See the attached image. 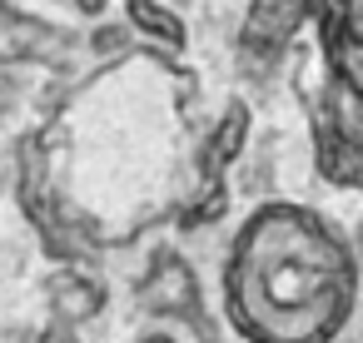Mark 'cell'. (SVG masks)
Wrapping results in <instances>:
<instances>
[{"label":"cell","mask_w":363,"mask_h":343,"mask_svg":"<svg viewBox=\"0 0 363 343\" xmlns=\"http://www.w3.org/2000/svg\"><path fill=\"white\" fill-rule=\"evenodd\" d=\"M249 135H254V110H249V100L229 95L194 150V179H229V169L249 150Z\"/></svg>","instance_id":"5b68a950"},{"label":"cell","mask_w":363,"mask_h":343,"mask_svg":"<svg viewBox=\"0 0 363 343\" xmlns=\"http://www.w3.org/2000/svg\"><path fill=\"white\" fill-rule=\"evenodd\" d=\"M40 288H45L50 318L70 323V328H85L95 318H105V308H110V288H105V279L90 264H55Z\"/></svg>","instance_id":"277c9868"},{"label":"cell","mask_w":363,"mask_h":343,"mask_svg":"<svg viewBox=\"0 0 363 343\" xmlns=\"http://www.w3.org/2000/svg\"><path fill=\"white\" fill-rule=\"evenodd\" d=\"M348 239H353V254H358V269H363V219L353 224V234H348Z\"/></svg>","instance_id":"9c48e42d"},{"label":"cell","mask_w":363,"mask_h":343,"mask_svg":"<svg viewBox=\"0 0 363 343\" xmlns=\"http://www.w3.org/2000/svg\"><path fill=\"white\" fill-rule=\"evenodd\" d=\"M303 26H313V0H249L244 30H239V50H244V60L274 65L298 40Z\"/></svg>","instance_id":"3957f363"},{"label":"cell","mask_w":363,"mask_h":343,"mask_svg":"<svg viewBox=\"0 0 363 343\" xmlns=\"http://www.w3.org/2000/svg\"><path fill=\"white\" fill-rule=\"evenodd\" d=\"M120 16L135 30L140 45L160 50V55H184L189 50V26L179 21V11H169L164 0H120Z\"/></svg>","instance_id":"8992f818"},{"label":"cell","mask_w":363,"mask_h":343,"mask_svg":"<svg viewBox=\"0 0 363 343\" xmlns=\"http://www.w3.org/2000/svg\"><path fill=\"white\" fill-rule=\"evenodd\" d=\"M353 239L313 204L264 199L234 229L219 303L244 343H333L358 308Z\"/></svg>","instance_id":"6da1fadb"},{"label":"cell","mask_w":363,"mask_h":343,"mask_svg":"<svg viewBox=\"0 0 363 343\" xmlns=\"http://www.w3.org/2000/svg\"><path fill=\"white\" fill-rule=\"evenodd\" d=\"M135 343H184V338H179V333H169V328H145Z\"/></svg>","instance_id":"ba28073f"},{"label":"cell","mask_w":363,"mask_h":343,"mask_svg":"<svg viewBox=\"0 0 363 343\" xmlns=\"http://www.w3.org/2000/svg\"><path fill=\"white\" fill-rule=\"evenodd\" d=\"M35 343H80V328H70V323H55V318H50V323L40 328V338H35Z\"/></svg>","instance_id":"52a82bcc"},{"label":"cell","mask_w":363,"mask_h":343,"mask_svg":"<svg viewBox=\"0 0 363 343\" xmlns=\"http://www.w3.org/2000/svg\"><path fill=\"white\" fill-rule=\"evenodd\" d=\"M135 303H140V313L155 318V323H179V328H189L194 343H219V323H214V313H209L199 269H194L174 244H155V249H150V264H145V274L135 279Z\"/></svg>","instance_id":"7a4b0ae2"}]
</instances>
